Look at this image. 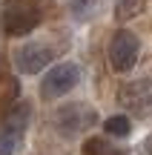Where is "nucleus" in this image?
<instances>
[{"label": "nucleus", "mask_w": 152, "mask_h": 155, "mask_svg": "<svg viewBox=\"0 0 152 155\" xmlns=\"http://www.w3.org/2000/svg\"><path fill=\"white\" fill-rule=\"evenodd\" d=\"M55 124V132L60 135L63 141L80 138L86 129H92L98 124V109L92 104H83V101H75V104H63L60 109L52 118Z\"/></svg>", "instance_id": "obj_1"}, {"label": "nucleus", "mask_w": 152, "mask_h": 155, "mask_svg": "<svg viewBox=\"0 0 152 155\" xmlns=\"http://www.w3.org/2000/svg\"><path fill=\"white\" fill-rule=\"evenodd\" d=\"M40 12L37 0H9L3 9V32L9 38H23L40 26Z\"/></svg>", "instance_id": "obj_2"}, {"label": "nucleus", "mask_w": 152, "mask_h": 155, "mask_svg": "<svg viewBox=\"0 0 152 155\" xmlns=\"http://www.w3.org/2000/svg\"><path fill=\"white\" fill-rule=\"evenodd\" d=\"M29 118H32V106L23 101H17L15 106H9L0 115V155H15L17 144L29 127Z\"/></svg>", "instance_id": "obj_3"}, {"label": "nucleus", "mask_w": 152, "mask_h": 155, "mask_svg": "<svg viewBox=\"0 0 152 155\" xmlns=\"http://www.w3.org/2000/svg\"><path fill=\"white\" fill-rule=\"evenodd\" d=\"M78 83H80V66L75 61H63V63H55L52 69H46V75L40 78V95L46 101H52L72 92Z\"/></svg>", "instance_id": "obj_4"}, {"label": "nucleus", "mask_w": 152, "mask_h": 155, "mask_svg": "<svg viewBox=\"0 0 152 155\" xmlns=\"http://www.w3.org/2000/svg\"><path fill=\"white\" fill-rule=\"evenodd\" d=\"M138 58H141V40L129 29H118L109 40V66L115 72H129L135 69Z\"/></svg>", "instance_id": "obj_5"}, {"label": "nucleus", "mask_w": 152, "mask_h": 155, "mask_svg": "<svg viewBox=\"0 0 152 155\" xmlns=\"http://www.w3.org/2000/svg\"><path fill=\"white\" fill-rule=\"evenodd\" d=\"M55 61V52L46 43H26L15 49V69L20 75H37L40 69H49Z\"/></svg>", "instance_id": "obj_6"}, {"label": "nucleus", "mask_w": 152, "mask_h": 155, "mask_svg": "<svg viewBox=\"0 0 152 155\" xmlns=\"http://www.w3.org/2000/svg\"><path fill=\"white\" fill-rule=\"evenodd\" d=\"M121 104L126 106V109L132 112H147L149 109V81L147 78H141V81L135 83H126V86H121Z\"/></svg>", "instance_id": "obj_7"}, {"label": "nucleus", "mask_w": 152, "mask_h": 155, "mask_svg": "<svg viewBox=\"0 0 152 155\" xmlns=\"http://www.w3.org/2000/svg\"><path fill=\"white\" fill-rule=\"evenodd\" d=\"M17 98H20V83H17V78L0 75V115H3L9 106H15Z\"/></svg>", "instance_id": "obj_8"}, {"label": "nucleus", "mask_w": 152, "mask_h": 155, "mask_svg": "<svg viewBox=\"0 0 152 155\" xmlns=\"http://www.w3.org/2000/svg\"><path fill=\"white\" fill-rule=\"evenodd\" d=\"M80 155H126L118 144H112L109 138H86Z\"/></svg>", "instance_id": "obj_9"}, {"label": "nucleus", "mask_w": 152, "mask_h": 155, "mask_svg": "<svg viewBox=\"0 0 152 155\" xmlns=\"http://www.w3.org/2000/svg\"><path fill=\"white\" fill-rule=\"evenodd\" d=\"M103 129H106L109 138H124V135L132 132V121H129V115H112L103 121Z\"/></svg>", "instance_id": "obj_10"}, {"label": "nucleus", "mask_w": 152, "mask_h": 155, "mask_svg": "<svg viewBox=\"0 0 152 155\" xmlns=\"http://www.w3.org/2000/svg\"><path fill=\"white\" fill-rule=\"evenodd\" d=\"M144 6H147V0H115V17L118 20H129V17L141 15Z\"/></svg>", "instance_id": "obj_11"}, {"label": "nucleus", "mask_w": 152, "mask_h": 155, "mask_svg": "<svg viewBox=\"0 0 152 155\" xmlns=\"http://www.w3.org/2000/svg\"><path fill=\"white\" fill-rule=\"evenodd\" d=\"M98 6V0H72V12H75V17H86L92 9Z\"/></svg>", "instance_id": "obj_12"}, {"label": "nucleus", "mask_w": 152, "mask_h": 155, "mask_svg": "<svg viewBox=\"0 0 152 155\" xmlns=\"http://www.w3.org/2000/svg\"><path fill=\"white\" fill-rule=\"evenodd\" d=\"M0 69H3V58H0Z\"/></svg>", "instance_id": "obj_13"}]
</instances>
